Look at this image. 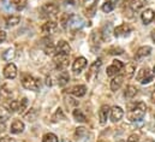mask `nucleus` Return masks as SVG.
<instances>
[{"label":"nucleus","mask_w":155,"mask_h":142,"mask_svg":"<svg viewBox=\"0 0 155 142\" xmlns=\"http://www.w3.org/2000/svg\"><path fill=\"white\" fill-rule=\"evenodd\" d=\"M146 110L147 106L144 103H136V104H132L130 108H129V112H127V118L130 122H138V120H142L144 114H146Z\"/></svg>","instance_id":"obj_1"},{"label":"nucleus","mask_w":155,"mask_h":142,"mask_svg":"<svg viewBox=\"0 0 155 142\" xmlns=\"http://www.w3.org/2000/svg\"><path fill=\"white\" fill-rule=\"evenodd\" d=\"M22 86L28 89V90H35L38 92L41 87V83H40V79L30 76V75H27L22 78Z\"/></svg>","instance_id":"obj_2"},{"label":"nucleus","mask_w":155,"mask_h":142,"mask_svg":"<svg viewBox=\"0 0 155 142\" xmlns=\"http://www.w3.org/2000/svg\"><path fill=\"white\" fill-rule=\"evenodd\" d=\"M58 11H59V8H58V6L55 4H52V2L45 4L40 8V13H41L40 16L42 18H52V17H55L57 16Z\"/></svg>","instance_id":"obj_3"},{"label":"nucleus","mask_w":155,"mask_h":142,"mask_svg":"<svg viewBox=\"0 0 155 142\" xmlns=\"http://www.w3.org/2000/svg\"><path fill=\"white\" fill-rule=\"evenodd\" d=\"M84 25V22H83V19L79 17V16H76V15H71V17H70V19H69V23H68V27H69V29L71 30V32H77Z\"/></svg>","instance_id":"obj_4"},{"label":"nucleus","mask_w":155,"mask_h":142,"mask_svg":"<svg viewBox=\"0 0 155 142\" xmlns=\"http://www.w3.org/2000/svg\"><path fill=\"white\" fill-rule=\"evenodd\" d=\"M136 78H137V81H140L142 84H146V83H150V82L153 81L154 75L150 73L148 69H141V70L138 71Z\"/></svg>","instance_id":"obj_5"},{"label":"nucleus","mask_w":155,"mask_h":142,"mask_svg":"<svg viewBox=\"0 0 155 142\" xmlns=\"http://www.w3.org/2000/svg\"><path fill=\"white\" fill-rule=\"evenodd\" d=\"M124 69V64L120 62V60H113V63H112V65H110L108 68H107V76H110V77H114L117 76L120 71Z\"/></svg>","instance_id":"obj_6"},{"label":"nucleus","mask_w":155,"mask_h":142,"mask_svg":"<svg viewBox=\"0 0 155 142\" xmlns=\"http://www.w3.org/2000/svg\"><path fill=\"white\" fill-rule=\"evenodd\" d=\"M54 64L58 69H64L69 64V54H63V53H57L54 56Z\"/></svg>","instance_id":"obj_7"},{"label":"nucleus","mask_w":155,"mask_h":142,"mask_svg":"<svg viewBox=\"0 0 155 142\" xmlns=\"http://www.w3.org/2000/svg\"><path fill=\"white\" fill-rule=\"evenodd\" d=\"M4 76H5L7 79H13V78H16V76H17V68H16V65L12 64V63H8V64L5 66V69H4Z\"/></svg>","instance_id":"obj_8"},{"label":"nucleus","mask_w":155,"mask_h":142,"mask_svg":"<svg viewBox=\"0 0 155 142\" xmlns=\"http://www.w3.org/2000/svg\"><path fill=\"white\" fill-rule=\"evenodd\" d=\"M131 32V27L126 23L124 24H120L118 25L116 29H114V36L116 37H121V36H126L129 35V33Z\"/></svg>","instance_id":"obj_9"},{"label":"nucleus","mask_w":155,"mask_h":142,"mask_svg":"<svg viewBox=\"0 0 155 142\" xmlns=\"http://www.w3.org/2000/svg\"><path fill=\"white\" fill-rule=\"evenodd\" d=\"M110 112H111V108H110L108 105H104V106H101V108L99 110V119H100V123L101 124H106L107 123Z\"/></svg>","instance_id":"obj_10"},{"label":"nucleus","mask_w":155,"mask_h":142,"mask_svg":"<svg viewBox=\"0 0 155 142\" xmlns=\"http://www.w3.org/2000/svg\"><path fill=\"white\" fill-rule=\"evenodd\" d=\"M85 66H87V59H85L84 57H79V58H77V59L74 62V64H72V70H74L75 73H79Z\"/></svg>","instance_id":"obj_11"},{"label":"nucleus","mask_w":155,"mask_h":142,"mask_svg":"<svg viewBox=\"0 0 155 142\" xmlns=\"http://www.w3.org/2000/svg\"><path fill=\"white\" fill-rule=\"evenodd\" d=\"M55 52H57V53H63V54H69V56H70L71 47H70V45H69L66 41L61 40V41H59L58 45L55 46Z\"/></svg>","instance_id":"obj_12"},{"label":"nucleus","mask_w":155,"mask_h":142,"mask_svg":"<svg viewBox=\"0 0 155 142\" xmlns=\"http://www.w3.org/2000/svg\"><path fill=\"white\" fill-rule=\"evenodd\" d=\"M123 116H124V111H123L121 107L114 106L111 110V120H112L113 123L119 122V120L123 118Z\"/></svg>","instance_id":"obj_13"},{"label":"nucleus","mask_w":155,"mask_h":142,"mask_svg":"<svg viewBox=\"0 0 155 142\" xmlns=\"http://www.w3.org/2000/svg\"><path fill=\"white\" fill-rule=\"evenodd\" d=\"M57 28H58V25H57L55 22L48 21V22H46V23L41 27V30H42V33H45V34H53V33L57 30Z\"/></svg>","instance_id":"obj_14"},{"label":"nucleus","mask_w":155,"mask_h":142,"mask_svg":"<svg viewBox=\"0 0 155 142\" xmlns=\"http://www.w3.org/2000/svg\"><path fill=\"white\" fill-rule=\"evenodd\" d=\"M10 130H11L12 134H21V133H23V130H24V123H23L22 120H19V119H16V120L11 124Z\"/></svg>","instance_id":"obj_15"},{"label":"nucleus","mask_w":155,"mask_h":142,"mask_svg":"<svg viewBox=\"0 0 155 142\" xmlns=\"http://www.w3.org/2000/svg\"><path fill=\"white\" fill-rule=\"evenodd\" d=\"M69 92H70L71 94H74L75 96H77V98H81V96L85 95V93H87V87H85V86H83V84L75 86V87H74V88H71Z\"/></svg>","instance_id":"obj_16"},{"label":"nucleus","mask_w":155,"mask_h":142,"mask_svg":"<svg viewBox=\"0 0 155 142\" xmlns=\"http://www.w3.org/2000/svg\"><path fill=\"white\" fill-rule=\"evenodd\" d=\"M141 17H142V21H143L144 24H149V23L154 19L155 13L152 8H147L146 11H143V13H142Z\"/></svg>","instance_id":"obj_17"},{"label":"nucleus","mask_w":155,"mask_h":142,"mask_svg":"<svg viewBox=\"0 0 155 142\" xmlns=\"http://www.w3.org/2000/svg\"><path fill=\"white\" fill-rule=\"evenodd\" d=\"M152 52V48L149 46H142L141 48H138L137 53H136V59H142L144 57H148Z\"/></svg>","instance_id":"obj_18"},{"label":"nucleus","mask_w":155,"mask_h":142,"mask_svg":"<svg viewBox=\"0 0 155 142\" xmlns=\"http://www.w3.org/2000/svg\"><path fill=\"white\" fill-rule=\"evenodd\" d=\"M123 79H124V77H123V76H119V75H117V76L113 77V79L111 81V89H112L113 92H117V90L121 87Z\"/></svg>","instance_id":"obj_19"},{"label":"nucleus","mask_w":155,"mask_h":142,"mask_svg":"<svg viewBox=\"0 0 155 142\" xmlns=\"http://www.w3.org/2000/svg\"><path fill=\"white\" fill-rule=\"evenodd\" d=\"M147 4V0H132L130 6H131V10L134 12H137L140 10H142Z\"/></svg>","instance_id":"obj_20"},{"label":"nucleus","mask_w":155,"mask_h":142,"mask_svg":"<svg viewBox=\"0 0 155 142\" xmlns=\"http://www.w3.org/2000/svg\"><path fill=\"white\" fill-rule=\"evenodd\" d=\"M101 65H102V60H101V59H97V60H95V62H94V63L90 65L89 73L87 75V78H90L93 73H96V71H97L99 69H100V68H101Z\"/></svg>","instance_id":"obj_21"},{"label":"nucleus","mask_w":155,"mask_h":142,"mask_svg":"<svg viewBox=\"0 0 155 142\" xmlns=\"http://www.w3.org/2000/svg\"><path fill=\"white\" fill-rule=\"evenodd\" d=\"M69 81H70L69 73H68L66 71H61V72L59 73V76H58V83H59V86L64 87V86H66V84L69 83Z\"/></svg>","instance_id":"obj_22"},{"label":"nucleus","mask_w":155,"mask_h":142,"mask_svg":"<svg viewBox=\"0 0 155 142\" xmlns=\"http://www.w3.org/2000/svg\"><path fill=\"white\" fill-rule=\"evenodd\" d=\"M117 1L118 0H107L104 5H102V11L104 12H106V13H108V12H111V11H113L114 10V7L117 6Z\"/></svg>","instance_id":"obj_23"},{"label":"nucleus","mask_w":155,"mask_h":142,"mask_svg":"<svg viewBox=\"0 0 155 142\" xmlns=\"http://www.w3.org/2000/svg\"><path fill=\"white\" fill-rule=\"evenodd\" d=\"M11 116V112L10 110H7L5 106H0V124L1 123H5Z\"/></svg>","instance_id":"obj_24"},{"label":"nucleus","mask_w":155,"mask_h":142,"mask_svg":"<svg viewBox=\"0 0 155 142\" xmlns=\"http://www.w3.org/2000/svg\"><path fill=\"white\" fill-rule=\"evenodd\" d=\"M21 22V17L19 16H10L6 18V25L7 27H15Z\"/></svg>","instance_id":"obj_25"},{"label":"nucleus","mask_w":155,"mask_h":142,"mask_svg":"<svg viewBox=\"0 0 155 142\" xmlns=\"http://www.w3.org/2000/svg\"><path fill=\"white\" fill-rule=\"evenodd\" d=\"M15 56H16L15 49H13V48H8V49H6V51L2 53V59L6 60V62H11V60L15 58Z\"/></svg>","instance_id":"obj_26"},{"label":"nucleus","mask_w":155,"mask_h":142,"mask_svg":"<svg viewBox=\"0 0 155 142\" xmlns=\"http://www.w3.org/2000/svg\"><path fill=\"white\" fill-rule=\"evenodd\" d=\"M28 4V0H12V6L17 11H22Z\"/></svg>","instance_id":"obj_27"},{"label":"nucleus","mask_w":155,"mask_h":142,"mask_svg":"<svg viewBox=\"0 0 155 142\" xmlns=\"http://www.w3.org/2000/svg\"><path fill=\"white\" fill-rule=\"evenodd\" d=\"M38 111L35 110V108H30L29 110V112L24 116V118L27 119V120H29V122H34V120H36V118H38Z\"/></svg>","instance_id":"obj_28"},{"label":"nucleus","mask_w":155,"mask_h":142,"mask_svg":"<svg viewBox=\"0 0 155 142\" xmlns=\"http://www.w3.org/2000/svg\"><path fill=\"white\" fill-rule=\"evenodd\" d=\"M135 73V65L134 64H127L125 66V72H124V77H126L127 79H130Z\"/></svg>","instance_id":"obj_29"},{"label":"nucleus","mask_w":155,"mask_h":142,"mask_svg":"<svg viewBox=\"0 0 155 142\" xmlns=\"http://www.w3.org/2000/svg\"><path fill=\"white\" fill-rule=\"evenodd\" d=\"M124 94H125L126 98H134V96L137 94V88L134 87V86H127Z\"/></svg>","instance_id":"obj_30"},{"label":"nucleus","mask_w":155,"mask_h":142,"mask_svg":"<svg viewBox=\"0 0 155 142\" xmlns=\"http://www.w3.org/2000/svg\"><path fill=\"white\" fill-rule=\"evenodd\" d=\"M42 142H59V139H58L54 134L48 133V134L43 135V137H42Z\"/></svg>","instance_id":"obj_31"},{"label":"nucleus","mask_w":155,"mask_h":142,"mask_svg":"<svg viewBox=\"0 0 155 142\" xmlns=\"http://www.w3.org/2000/svg\"><path fill=\"white\" fill-rule=\"evenodd\" d=\"M74 117H75V119L77 122H85V116H84V113L79 108L74 110Z\"/></svg>","instance_id":"obj_32"},{"label":"nucleus","mask_w":155,"mask_h":142,"mask_svg":"<svg viewBox=\"0 0 155 142\" xmlns=\"http://www.w3.org/2000/svg\"><path fill=\"white\" fill-rule=\"evenodd\" d=\"M53 122H58V120H61V119H65V114H64V112H63V110H60V108H58L57 110V112H55V114L53 116Z\"/></svg>","instance_id":"obj_33"},{"label":"nucleus","mask_w":155,"mask_h":142,"mask_svg":"<svg viewBox=\"0 0 155 142\" xmlns=\"http://www.w3.org/2000/svg\"><path fill=\"white\" fill-rule=\"evenodd\" d=\"M83 2H84V6H85L88 10L91 8V11H93V13H94V11H95V5H96L97 0H83Z\"/></svg>","instance_id":"obj_34"},{"label":"nucleus","mask_w":155,"mask_h":142,"mask_svg":"<svg viewBox=\"0 0 155 142\" xmlns=\"http://www.w3.org/2000/svg\"><path fill=\"white\" fill-rule=\"evenodd\" d=\"M70 17H71V15H69V13H64V15L61 16V18H60V23H61L63 28H66V27H68V23H69Z\"/></svg>","instance_id":"obj_35"},{"label":"nucleus","mask_w":155,"mask_h":142,"mask_svg":"<svg viewBox=\"0 0 155 142\" xmlns=\"http://www.w3.org/2000/svg\"><path fill=\"white\" fill-rule=\"evenodd\" d=\"M19 106H21V101L13 100V101L10 104V110H11V111H15V112H18V111H19Z\"/></svg>","instance_id":"obj_36"},{"label":"nucleus","mask_w":155,"mask_h":142,"mask_svg":"<svg viewBox=\"0 0 155 142\" xmlns=\"http://www.w3.org/2000/svg\"><path fill=\"white\" fill-rule=\"evenodd\" d=\"M27 106H28V99L27 98H23L22 100H21V106H19V113H23L24 112V110L27 108Z\"/></svg>","instance_id":"obj_37"},{"label":"nucleus","mask_w":155,"mask_h":142,"mask_svg":"<svg viewBox=\"0 0 155 142\" xmlns=\"http://www.w3.org/2000/svg\"><path fill=\"white\" fill-rule=\"evenodd\" d=\"M126 142H138V135H136V134H132L129 139H127V141Z\"/></svg>","instance_id":"obj_38"},{"label":"nucleus","mask_w":155,"mask_h":142,"mask_svg":"<svg viewBox=\"0 0 155 142\" xmlns=\"http://www.w3.org/2000/svg\"><path fill=\"white\" fill-rule=\"evenodd\" d=\"M110 53H111V54H121V53H123V49H121V48H112V49L110 51Z\"/></svg>","instance_id":"obj_39"},{"label":"nucleus","mask_w":155,"mask_h":142,"mask_svg":"<svg viewBox=\"0 0 155 142\" xmlns=\"http://www.w3.org/2000/svg\"><path fill=\"white\" fill-rule=\"evenodd\" d=\"M0 142H16L15 139L10 137V136H5V137H1L0 139Z\"/></svg>","instance_id":"obj_40"},{"label":"nucleus","mask_w":155,"mask_h":142,"mask_svg":"<svg viewBox=\"0 0 155 142\" xmlns=\"http://www.w3.org/2000/svg\"><path fill=\"white\" fill-rule=\"evenodd\" d=\"M6 40V33L4 30H0V43Z\"/></svg>","instance_id":"obj_41"},{"label":"nucleus","mask_w":155,"mask_h":142,"mask_svg":"<svg viewBox=\"0 0 155 142\" xmlns=\"http://www.w3.org/2000/svg\"><path fill=\"white\" fill-rule=\"evenodd\" d=\"M84 133H85L84 128H77V130H76V136H81V135L84 134Z\"/></svg>","instance_id":"obj_42"},{"label":"nucleus","mask_w":155,"mask_h":142,"mask_svg":"<svg viewBox=\"0 0 155 142\" xmlns=\"http://www.w3.org/2000/svg\"><path fill=\"white\" fill-rule=\"evenodd\" d=\"M46 84H47L48 87H51V86H52V81H51V77H47V78H46Z\"/></svg>","instance_id":"obj_43"},{"label":"nucleus","mask_w":155,"mask_h":142,"mask_svg":"<svg viewBox=\"0 0 155 142\" xmlns=\"http://www.w3.org/2000/svg\"><path fill=\"white\" fill-rule=\"evenodd\" d=\"M66 4H70V5H75L77 2V0H65Z\"/></svg>","instance_id":"obj_44"},{"label":"nucleus","mask_w":155,"mask_h":142,"mask_svg":"<svg viewBox=\"0 0 155 142\" xmlns=\"http://www.w3.org/2000/svg\"><path fill=\"white\" fill-rule=\"evenodd\" d=\"M152 101H153V103L155 104V90L153 92V93H152Z\"/></svg>","instance_id":"obj_45"},{"label":"nucleus","mask_w":155,"mask_h":142,"mask_svg":"<svg viewBox=\"0 0 155 142\" xmlns=\"http://www.w3.org/2000/svg\"><path fill=\"white\" fill-rule=\"evenodd\" d=\"M152 40L155 42V30H153V32H152Z\"/></svg>","instance_id":"obj_46"},{"label":"nucleus","mask_w":155,"mask_h":142,"mask_svg":"<svg viewBox=\"0 0 155 142\" xmlns=\"http://www.w3.org/2000/svg\"><path fill=\"white\" fill-rule=\"evenodd\" d=\"M153 75L155 76V65H154V69H153Z\"/></svg>","instance_id":"obj_47"},{"label":"nucleus","mask_w":155,"mask_h":142,"mask_svg":"<svg viewBox=\"0 0 155 142\" xmlns=\"http://www.w3.org/2000/svg\"><path fill=\"white\" fill-rule=\"evenodd\" d=\"M0 98H1V93H0Z\"/></svg>","instance_id":"obj_48"},{"label":"nucleus","mask_w":155,"mask_h":142,"mask_svg":"<svg viewBox=\"0 0 155 142\" xmlns=\"http://www.w3.org/2000/svg\"><path fill=\"white\" fill-rule=\"evenodd\" d=\"M1 1H5V0H1Z\"/></svg>","instance_id":"obj_49"},{"label":"nucleus","mask_w":155,"mask_h":142,"mask_svg":"<svg viewBox=\"0 0 155 142\" xmlns=\"http://www.w3.org/2000/svg\"><path fill=\"white\" fill-rule=\"evenodd\" d=\"M154 18H155V17H154Z\"/></svg>","instance_id":"obj_50"}]
</instances>
